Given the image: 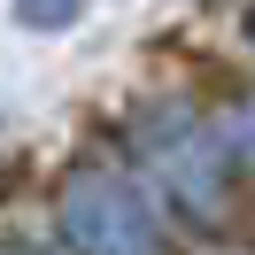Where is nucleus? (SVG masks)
I'll return each instance as SVG.
<instances>
[{
	"label": "nucleus",
	"instance_id": "obj_1",
	"mask_svg": "<svg viewBox=\"0 0 255 255\" xmlns=\"http://www.w3.org/2000/svg\"><path fill=\"white\" fill-rule=\"evenodd\" d=\"M23 16H31V23H70L78 0H23Z\"/></svg>",
	"mask_w": 255,
	"mask_h": 255
}]
</instances>
